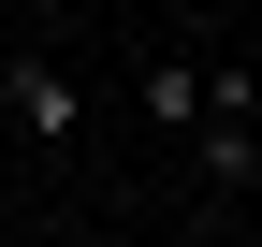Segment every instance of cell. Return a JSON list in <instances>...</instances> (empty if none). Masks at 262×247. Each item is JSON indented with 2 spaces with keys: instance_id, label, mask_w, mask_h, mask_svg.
<instances>
[{
  "instance_id": "cell-1",
  "label": "cell",
  "mask_w": 262,
  "mask_h": 247,
  "mask_svg": "<svg viewBox=\"0 0 262 247\" xmlns=\"http://www.w3.org/2000/svg\"><path fill=\"white\" fill-rule=\"evenodd\" d=\"M0 116H15L29 145H73V116H88V87L58 73V58H29L15 29H0Z\"/></svg>"
},
{
  "instance_id": "cell-2",
  "label": "cell",
  "mask_w": 262,
  "mask_h": 247,
  "mask_svg": "<svg viewBox=\"0 0 262 247\" xmlns=\"http://www.w3.org/2000/svg\"><path fill=\"white\" fill-rule=\"evenodd\" d=\"M189 145H204V175H219V189H248V175H262V102H219Z\"/></svg>"
},
{
  "instance_id": "cell-3",
  "label": "cell",
  "mask_w": 262,
  "mask_h": 247,
  "mask_svg": "<svg viewBox=\"0 0 262 247\" xmlns=\"http://www.w3.org/2000/svg\"><path fill=\"white\" fill-rule=\"evenodd\" d=\"M15 15H29V29H58V15H73V0H15Z\"/></svg>"
},
{
  "instance_id": "cell-4",
  "label": "cell",
  "mask_w": 262,
  "mask_h": 247,
  "mask_svg": "<svg viewBox=\"0 0 262 247\" xmlns=\"http://www.w3.org/2000/svg\"><path fill=\"white\" fill-rule=\"evenodd\" d=\"M233 15H248V29H262V0H233Z\"/></svg>"
}]
</instances>
